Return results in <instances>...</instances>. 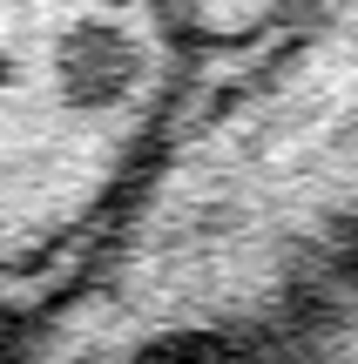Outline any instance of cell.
<instances>
[{
    "mask_svg": "<svg viewBox=\"0 0 358 364\" xmlns=\"http://www.w3.org/2000/svg\"><path fill=\"white\" fill-rule=\"evenodd\" d=\"M257 364H358V277H345L311 317H298Z\"/></svg>",
    "mask_w": 358,
    "mask_h": 364,
    "instance_id": "3957f363",
    "label": "cell"
},
{
    "mask_svg": "<svg viewBox=\"0 0 358 364\" xmlns=\"http://www.w3.org/2000/svg\"><path fill=\"white\" fill-rule=\"evenodd\" d=\"M358 277V0L189 54L75 270L0 364H257Z\"/></svg>",
    "mask_w": 358,
    "mask_h": 364,
    "instance_id": "6da1fadb",
    "label": "cell"
},
{
    "mask_svg": "<svg viewBox=\"0 0 358 364\" xmlns=\"http://www.w3.org/2000/svg\"><path fill=\"white\" fill-rule=\"evenodd\" d=\"M176 0H0V311L48 297L169 108Z\"/></svg>",
    "mask_w": 358,
    "mask_h": 364,
    "instance_id": "7a4b0ae2",
    "label": "cell"
},
{
    "mask_svg": "<svg viewBox=\"0 0 358 364\" xmlns=\"http://www.w3.org/2000/svg\"><path fill=\"white\" fill-rule=\"evenodd\" d=\"M298 0H176V41H183V61L189 54H210V48H237L251 41L257 27H270L278 14H291Z\"/></svg>",
    "mask_w": 358,
    "mask_h": 364,
    "instance_id": "277c9868",
    "label": "cell"
}]
</instances>
